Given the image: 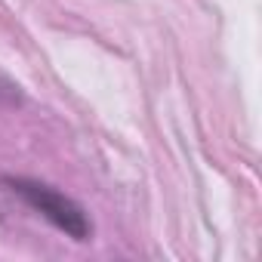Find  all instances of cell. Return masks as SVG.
<instances>
[{
    "label": "cell",
    "instance_id": "6da1fadb",
    "mask_svg": "<svg viewBox=\"0 0 262 262\" xmlns=\"http://www.w3.org/2000/svg\"><path fill=\"white\" fill-rule=\"evenodd\" d=\"M4 185L19 194L37 216H43L53 228H59L62 234H68L71 241H90L93 234V222L83 213V207L77 201H71L68 194H62L59 188L37 182V179H25V176H7Z\"/></svg>",
    "mask_w": 262,
    "mask_h": 262
}]
</instances>
